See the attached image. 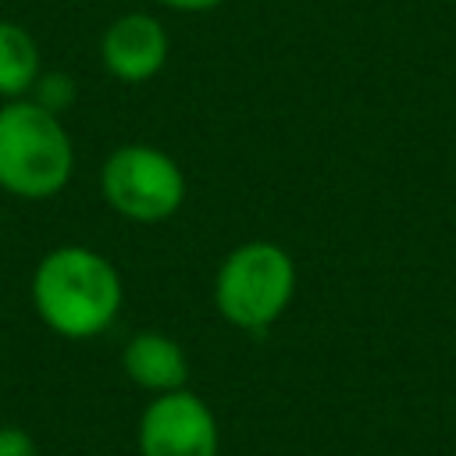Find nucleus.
I'll return each instance as SVG.
<instances>
[{"mask_svg":"<svg viewBox=\"0 0 456 456\" xmlns=\"http://www.w3.org/2000/svg\"><path fill=\"white\" fill-rule=\"evenodd\" d=\"M0 456H36V445H32L28 431L0 428Z\"/></svg>","mask_w":456,"mask_h":456,"instance_id":"obj_10","label":"nucleus"},{"mask_svg":"<svg viewBox=\"0 0 456 456\" xmlns=\"http://www.w3.org/2000/svg\"><path fill=\"white\" fill-rule=\"evenodd\" d=\"M32 306L50 331L64 338H93L121 310V278L103 253L57 246L32 274Z\"/></svg>","mask_w":456,"mask_h":456,"instance_id":"obj_1","label":"nucleus"},{"mask_svg":"<svg viewBox=\"0 0 456 456\" xmlns=\"http://www.w3.org/2000/svg\"><path fill=\"white\" fill-rule=\"evenodd\" d=\"M100 61L121 82H146L167 61V32L153 14H121L100 39Z\"/></svg>","mask_w":456,"mask_h":456,"instance_id":"obj_6","label":"nucleus"},{"mask_svg":"<svg viewBox=\"0 0 456 456\" xmlns=\"http://www.w3.org/2000/svg\"><path fill=\"white\" fill-rule=\"evenodd\" d=\"M296 289V264L274 242H242L214 278V303L235 328H267L281 317Z\"/></svg>","mask_w":456,"mask_h":456,"instance_id":"obj_3","label":"nucleus"},{"mask_svg":"<svg viewBox=\"0 0 456 456\" xmlns=\"http://www.w3.org/2000/svg\"><path fill=\"white\" fill-rule=\"evenodd\" d=\"M28 93H32V103H39V107L61 114V110H68L71 100H75V78H71L68 71H39Z\"/></svg>","mask_w":456,"mask_h":456,"instance_id":"obj_9","label":"nucleus"},{"mask_svg":"<svg viewBox=\"0 0 456 456\" xmlns=\"http://www.w3.org/2000/svg\"><path fill=\"white\" fill-rule=\"evenodd\" d=\"M164 7H175V11H207V7H217L224 0H160Z\"/></svg>","mask_w":456,"mask_h":456,"instance_id":"obj_11","label":"nucleus"},{"mask_svg":"<svg viewBox=\"0 0 456 456\" xmlns=\"http://www.w3.org/2000/svg\"><path fill=\"white\" fill-rule=\"evenodd\" d=\"M39 75V50L36 39L14 25L0 21V96H25Z\"/></svg>","mask_w":456,"mask_h":456,"instance_id":"obj_8","label":"nucleus"},{"mask_svg":"<svg viewBox=\"0 0 456 456\" xmlns=\"http://www.w3.org/2000/svg\"><path fill=\"white\" fill-rule=\"evenodd\" d=\"M100 192L103 200L128 221H164L185 200V175L182 167L157 146H121L100 167Z\"/></svg>","mask_w":456,"mask_h":456,"instance_id":"obj_4","label":"nucleus"},{"mask_svg":"<svg viewBox=\"0 0 456 456\" xmlns=\"http://www.w3.org/2000/svg\"><path fill=\"white\" fill-rule=\"evenodd\" d=\"M75 167L71 139L61 118L32 100L0 107V189L21 200L57 196Z\"/></svg>","mask_w":456,"mask_h":456,"instance_id":"obj_2","label":"nucleus"},{"mask_svg":"<svg viewBox=\"0 0 456 456\" xmlns=\"http://www.w3.org/2000/svg\"><path fill=\"white\" fill-rule=\"evenodd\" d=\"M142 456H217L214 410L189 388L160 392L139 420Z\"/></svg>","mask_w":456,"mask_h":456,"instance_id":"obj_5","label":"nucleus"},{"mask_svg":"<svg viewBox=\"0 0 456 456\" xmlns=\"http://www.w3.org/2000/svg\"><path fill=\"white\" fill-rule=\"evenodd\" d=\"M121 363H125V374L132 385L160 395V392H175V388H185L189 381V360H185V349L160 335V331H139L125 353H121Z\"/></svg>","mask_w":456,"mask_h":456,"instance_id":"obj_7","label":"nucleus"}]
</instances>
